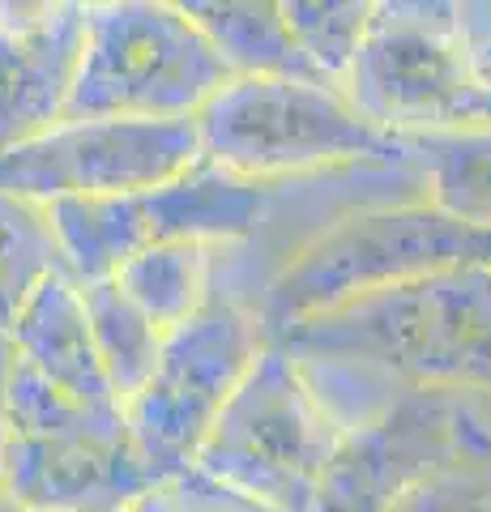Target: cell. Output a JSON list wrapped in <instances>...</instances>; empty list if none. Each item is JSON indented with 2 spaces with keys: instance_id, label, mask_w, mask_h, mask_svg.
I'll use <instances>...</instances> for the list:
<instances>
[{
  "instance_id": "ffe728a7",
  "label": "cell",
  "mask_w": 491,
  "mask_h": 512,
  "mask_svg": "<svg viewBox=\"0 0 491 512\" xmlns=\"http://www.w3.org/2000/svg\"><path fill=\"white\" fill-rule=\"evenodd\" d=\"M385 512H491V461H453L398 495Z\"/></svg>"
},
{
  "instance_id": "cb8c5ba5",
  "label": "cell",
  "mask_w": 491,
  "mask_h": 512,
  "mask_svg": "<svg viewBox=\"0 0 491 512\" xmlns=\"http://www.w3.org/2000/svg\"><path fill=\"white\" fill-rule=\"evenodd\" d=\"M261 512H265V508H261Z\"/></svg>"
},
{
  "instance_id": "30bf717a",
  "label": "cell",
  "mask_w": 491,
  "mask_h": 512,
  "mask_svg": "<svg viewBox=\"0 0 491 512\" xmlns=\"http://www.w3.org/2000/svg\"><path fill=\"white\" fill-rule=\"evenodd\" d=\"M453 461H491V393L402 389L342 427L312 512H385Z\"/></svg>"
},
{
  "instance_id": "52a82bcc",
  "label": "cell",
  "mask_w": 491,
  "mask_h": 512,
  "mask_svg": "<svg viewBox=\"0 0 491 512\" xmlns=\"http://www.w3.org/2000/svg\"><path fill=\"white\" fill-rule=\"evenodd\" d=\"M338 440L342 427L312 393L299 363L265 342L210 427L193 470L265 512H312Z\"/></svg>"
},
{
  "instance_id": "9c48e42d",
  "label": "cell",
  "mask_w": 491,
  "mask_h": 512,
  "mask_svg": "<svg viewBox=\"0 0 491 512\" xmlns=\"http://www.w3.org/2000/svg\"><path fill=\"white\" fill-rule=\"evenodd\" d=\"M261 350L265 333L257 312L240 295L223 291L218 278L201 312L163 338L150 380L124 406L137 453L163 487L193 470L210 427L227 410Z\"/></svg>"
},
{
  "instance_id": "3957f363",
  "label": "cell",
  "mask_w": 491,
  "mask_h": 512,
  "mask_svg": "<svg viewBox=\"0 0 491 512\" xmlns=\"http://www.w3.org/2000/svg\"><path fill=\"white\" fill-rule=\"evenodd\" d=\"M227 82L231 69L180 5L107 0L86 5L60 120H193Z\"/></svg>"
},
{
  "instance_id": "7c38bea8",
  "label": "cell",
  "mask_w": 491,
  "mask_h": 512,
  "mask_svg": "<svg viewBox=\"0 0 491 512\" xmlns=\"http://www.w3.org/2000/svg\"><path fill=\"white\" fill-rule=\"evenodd\" d=\"M86 5L0 0V150L60 124L82 56Z\"/></svg>"
},
{
  "instance_id": "7a4b0ae2",
  "label": "cell",
  "mask_w": 491,
  "mask_h": 512,
  "mask_svg": "<svg viewBox=\"0 0 491 512\" xmlns=\"http://www.w3.org/2000/svg\"><path fill=\"white\" fill-rule=\"evenodd\" d=\"M470 265L491 269V231L449 218L432 201L368 205L304 239L261 286L252 312L265 338H274L346 299Z\"/></svg>"
},
{
  "instance_id": "5b68a950",
  "label": "cell",
  "mask_w": 491,
  "mask_h": 512,
  "mask_svg": "<svg viewBox=\"0 0 491 512\" xmlns=\"http://www.w3.org/2000/svg\"><path fill=\"white\" fill-rule=\"evenodd\" d=\"M193 128L205 163L257 184L334 167H406L402 137L372 128L342 90L291 77H231Z\"/></svg>"
},
{
  "instance_id": "ba28073f",
  "label": "cell",
  "mask_w": 491,
  "mask_h": 512,
  "mask_svg": "<svg viewBox=\"0 0 491 512\" xmlns=\"http://www.w3.org/2000/svg\"><path fill=\"white\" fill-rule=\"evenodd\" d=\"M274 201L278 184L244 180L197 158L188 171L141 192L52 201L47 218L65 248L73 282H99L112 278L129 256L158 244H240L265 222Z\"/></svg>"
},
{
  "instance_id": "ac0fdd59",
  "label": "cell",
  "mask_w": 491,
  "mask_h": 512,
  "mask_svg": "<svg viewBox=\"0 0 491 512\" xmlns=\"http://www.w3.org/2000/svg\"><path fill=\"white\" fill-rule=\"evenodd\" d=\"M77 291H82L86 325H90L94 350H99L103 376H107V384H112L116 402L129 406L133 397L141 393V384L150 380L167 333H158L150 320L116 291L112 278L77 282Z\"/></svg>"
},
{
  "instance_id": "9a60e30c",
  "label": "cell",
  "mask_w": 491,
  "mask_h": 512,
  "mask_svg": "<svg viewBox=\"0 0 491 512\" xmlns=\"http://www.w3.org/2000/svg\"><path fill=\"white\" fill-rule=\"evenodd\" d=\"M218 256H223V248L158 244L129 256L112 274V282L158 333H171L188 316H197L201 303L210 299L218 278Z\"/></svg>"
},
{
  "instance_id": "277c9868",
  "label": "cell",
  "mask_w": 491,
  "mask_h": 512,
  "mask_svg": "<svg viewBox=\"0 0 491 512\" xmlns=\"http://www.w3.org/2000/svg\"><path fill=\"white\" fill-rule=\"evenodd\" d=\"M163 483L120 406H82L18 359L9 384L5 504L26 512H129Z\"/></svg>"
},
{
  "instance_id": "8fae6325",
  "label": "cell",
  "mask_w": 491,
  "mask_h": 512,
  "mask_svg": "<svg viewBox=\"0 0 491 512\" xmlns=\"http://www.w3.org/2000/svg\"><path fill=\"white\" fill-rule=\"evenodd\" d=\"M201 158L193 120H60L0 150V192L39 205L65 197H120L188 171Z\"/></svg>"
},
{
  "instance_id": "603a6c76",
  "label": "cell",
  "mask_w": 491,
  "mask_h": 512,
  "mask_svg": "<svg viewBox=\"0 0 491 512\" xmlns=\"http://www.w3.org/2000/svg\"><path fill=\"white\" fill-rule=\"evenodd\" d=\"M474 64H479V69H483V73H491V43L483 47V52H479V60H474Z\"/></svg>"
},
{
  "instance_id": "d6986e66",
  "label": "cell",
  "mask_w": 491,
  "mask_h": 512,
  "mask_svg": "<svg viewBox=\"0 0 491 512\" xmlns=\"http://www.w3.org/2000/svg\"><path fill=\"white\" fill-rule=\"evenodd\" d=\"M295 47L325 86L342 90L372 22V0H278Z\"/></svg>"
},
{
  "instance_id": "2e32d148",
  "label": "cell",
  "mask_w": 491,
  "mask_h": 512,
  "mask_svg": "<svg viewBox=\"0 0 491 512\" xmlns=\"http://www.w3.org/2000/svg\"><path fill=\"white\" fill-rule=\"evenodd\" d=\"M406 167H419L427 197L457 222L491 231V133H427L402 137Z\"/></svg>"
},
{
  "instance_id": "44dd1931",
  "label": "cell",
  "mask_w": 491,
  "mask_h": 512,
  "mask_svg": "<svg viewBox=\"0 0 491 512\" xmlns=\"http://www.w3.org/2000/svg\"><path fill=\"white\" fill-rule=\"evenodd\" d=\"M13 367H18V350H13L9 333H0V500H5V436H9V384Z\"/></svg>"
},
{
  "instance_id": "7402d4cb",
  "label": "cell",
  "mask_w": 491,
  "mask_h": 512,
  "mask_svg": "<svg viewBox=\"0 0 491 512\" xmlns=\"http://www.w3.org/2000/svg\"><path fill=\"white\" fill-rule=\"evenodd\" d=\"M0 512H26V508H13V504L0 500ZM129 512H176V504H171V491L163 487V491H154L146 504H137V508H129Z\"/></svg>"
},
{
  "instance_id": "4fadbf2b",
  "label": "cell",
  "mask_w": 491,
  "mask_h": 512,
  "mask_svg": "<svg viewBox=\"0 0 491 512\" xmlns=\"http://www.w3.org/2000/svg\"><path fill=\"white\" fill-rule=\"evenodd\" d=\"M9 342L18 350V359L52 384L56 393H65L82 406H120L112 384L103 376L99 350H94L90 325H86L82 291H77L73 278L43 282L30 295L22 316L13 320Z\"/></svg>"
},
{
  "instance_id": "e0dca14e",
  "label": "cell",
  "mask_w": 491,
  "mask_h": 512,
  "mask_svg": "<svg viewBox=\"0 0 491 512\" xmlns=\"http://www.w3.org/2000/svg\"><path fill=\"white\" fill-rule=\"evenodd\" d=\"M52 278H73L47 205L0 192V333L13 329L30 295Z\"/></svg>"
},
{
  "instance_id": "6da1fadb",
  "label": "cell",
  "mask_w": 491,
  "mask_h": 512,
  "mask_svg": "<svg viewBox=\"0 0 491 512\" xmlns=\"http://www.w3.org/2000/svg\"><path fill=\"white\" fill-rule=\"evenodd\" d=\"M308 376L338 427L359 423L389 393H491V269L385 286L265 338Z\"/></svg>"
},
{
  "instance_id": "8992f818",
  "label": "cell",
  "mask_w": 491,
  "mask_h": 512,
  "mask_svg": "<svg viewBox=\"0 0 491 512\" xmlns=\"http://www.w3.org/2000/svg\"><path fill=\"white\" fill-rule=\"evenodd\" d=\"M342 94L380 133H491V73L457 26V0L372 5Z\"/></svg>"
},
{
  "instance_id": "5bb4252c",
  "label": "cell",
  "mask_w": 491,
  "mask_h": 512,
  "mask_svg": "<svg viewBox=\"0 0 491 512\" xmlns=\"http://www.w3.org/2000/svg\"><path fill=\"white\" fill-rule=\"evenodd\" d=\"M180 9L214 43L231 77H291L325 86L295 47L278 0H188Z\"/></svg>"
}]
</instances>
